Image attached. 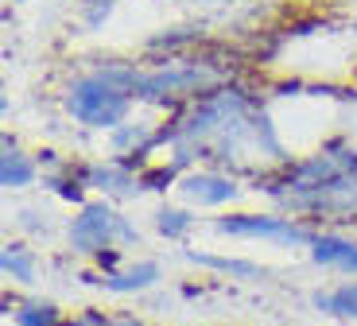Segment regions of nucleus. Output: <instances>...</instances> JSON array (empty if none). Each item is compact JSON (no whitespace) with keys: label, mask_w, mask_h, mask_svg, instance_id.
<instances>
[{"label":"nucleus","mask_w":357,"mask_h":326,"mask_svg":"<svg viewBox=\"0 0 357 326\" xmlns=\"http://www.w3.org/2000/svg\"><path fill=\"white\" fill-rule=\"evenodd\" d=\"M20 326H63V315L54 307H24L16 315Z\"/></svg>","instance_id":"11"},{"label":"nucleus","mask_w":357,"mask_h":326,"mask_svg":"<svg viewBox=\"0 0 357 326\" xmlns=\"http://www.w3.org/2000/svg\"><path fill=\"white\" fill-rule=\"evenodd\" d=\"M155 276H160V268L155 265H140L132 268V272H116L105 280L109 291H136V288H148V283H155Z\"/></svg>","instance_id":"7"},{"label":"nucleus","mask_w":357,"mask_h":326,"mask_svg":"<svg viewBox=\"0 0 357 326\" xmlns=\"http://www.w3.org/2000/svg\"><path fill=\"white\" fill-rule=\"evenodd\" d=\"M183 191H187V198H195L202 206H218V202H225V198L237 194L229 179H218V175H195L183 183Z\"/></svg>","instance_id":"6"},{"label":"nucleus","mask_w":357,"mask_h":326,"mask_svg":"<svg viewBox=\"0 0 357 326\" xmlns=\"http://www.w3.org/2000/svg\"><path fill=\"white\" fill-rule=\"evenodd\" d=\"M0 175H4V186H27L31 175H36V168H31L20 151H4V168H0Z\"/></svg>","instance_id":"8"},{"label":"nucleus","mask_w":357,"mask_h":326,"mask_svg":"<svg viewBox=\"0 0 357 326\" xmlns=\"http://www.w3.org/2000/svg\"><path fill=\"white\" fill-rule=\"evenodd\" d=\"M311 256L319 265L342 268V272H357V245L342 237H314L311 241Z\"/></svg>","instance_id":"5"},{"label":"nucleus","mask_w":357,"mask_h":326,"mask_svg":"<svg viewBox=\"0 0 357 326\" xmlns=\"http://www.w3.org/2000/svg\"><path fill=\"white\" fill-rule=\"evenodd\" d=\"M125 221L116 218L113 210H105V206H86L82 210V218L74 221V245L82 249V253H101V249L109 245V237H113V230H121Z\"/></svg>","instance_id":"3"},{"label":"nucleus","mask_w":357,"mask_h":326,"mask_svg":"<svg viewBox=\"0 0 357 326\" xmlns=\"http://www.w3.org/2000/svg\"><path fill=\"white\" fill-rule=\"evenodd\" d=\"M206 82V71L195 62H167L152 74H140V94L136 97H167V94H195Z\"/></svg>","instance_id":"2"},{"label":"nucleus","mask_w":357,"mask_h":326,"mask_svg":"<svg viewBox=\"0 0 357 326\" xmlns=\"http://www.w3.org/2000/svg\"><path fill=\"white\" fill-rule=\"evenodd\" d=\"M4 272L27 283V280H31V256H27L20 245H8V249H4Z\"/></svg>","instance_id":"9"},{"label":"nucleus","mask_w":357,"mask_h":326,"mask_svg":"<svg viewBox=\"0 0 357 326\" xmlns=\"http://www.w3.org/2000/svg\"><path fill=\"white\" fill-rule=\"evenodd\" d=\"M222 233H237V237H280V241H307L303 230H295L284 218H260V214H237V218L218 221Z\"/></svg>","instance_id":"4"},{"label":"nucleus","mask_w":357,"mask_h":326,"mask_svg":"<svg viewBox=\"0 0 357 326\" xmlns=\"http://www.w3.org/2000/svg\"><path fill=\"white\" fill-rule=\"evenodd\" d=\"M136 94H140V71L128 62H113V66H101L74 82L66 94V109L74 121L89 124V128H113L125 121Z\"/></svg>","instance_id":"1"},{"label":"nucleus","mask_w":357,"mask_h":326,"mask_svg":"<svg viewBox=\"0 0 357 326\" xmlns=\"http://www.w3.org/2000/svg\"><path fill=\"white\" fill-rule=\"evenodd\" d=\"M319 303L338 311V315H357V283H346V288H338L334 295H326V299H319Z\"/></svg>","instance_id":"10"},{"label":"nucleus","mask_w":357,"mask_h":326,"mask_svg":"<svg viewBox=\"0 0 357 326\" xmlns=\"http://www.w3.org/2000/svg\"><path fill=\"white\" fill-rule=\"evenodd\" d=\"M187 225H190V218H187V214H175V210H163L160 214V230L163 233H171V237H178V233H183V230H187Z\"/></svg>","instance_id":"13"},{"label":"nucleus","mask_w":357,"mask_h":326,"mask_svg":"<svg viewBox=\"0 0 357 326\" xmlns=\"http://www.w3.org/2000/svg\"><path fill=\"white\" fill-rule=\"evenodd\" d=\"M82 12H86V24L89 27H101L109 20V12H113V0H86Z\"/></svg>","instance_id":"12"}]
</instances>
